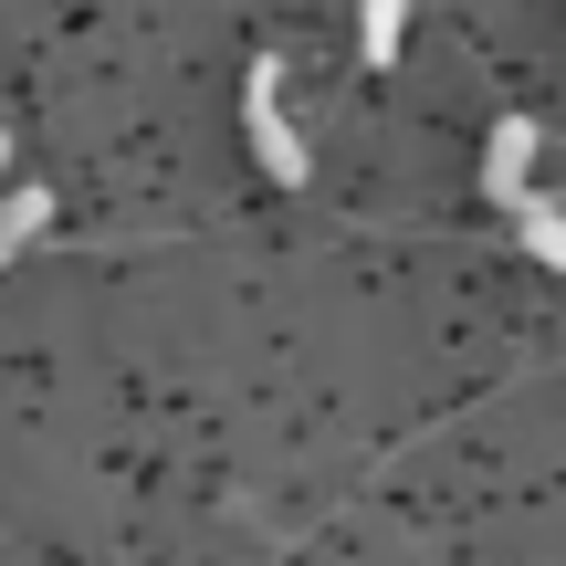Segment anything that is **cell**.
Returning a JSON list of instances; mask_svg holds the SVG:
<instances>
[{
  "instance_id": "1",
  "label": "cell",
  "mask_w": 566,
  "mask_h": 566,
  "mask_svg": "<svg viewBox=\"0 0 566 566\" xmlns=\"http://www.w3.org/2000/svg\"><path fill=\"white\" fill-rule=\"evenodd\" d=\"M242 116H252V158L273 168V189H304V147H294V126H283V63H273V53L252 63Z\"/></svg>"
},
{
  "instance_id": "2",
  "label": "cell",
  "mask_w": 566,
  "mask_h": 566,
  "mask_svg": "<svg viewBox=\"0 0 566 566\" xmlns=\"http://www.w3.org/2000/svg\"><path fill=\"white\" fill-rule=\"evenodd\" d=\"M535 158H546V137H535V116H504L493 126V147H483V200L493 210H514V200H535Z\"/></svg>"
},
{
  "instance_id": "3",
  "label": "cell",
  "mask_w": 566,
  "mask_h": 566,
  "mask_svg": "<svg viewBox=\"0 0 566 566\" xmlns=\"http://www.w3.org/2000/svg\"><path fill=\"white\" fill-rule=\"evenodd\" d=\"M504 221L525 231V252H535V263H546V273H566V210H556V200H514Z\"/></svg>"
},
{
  "instance_id": "4",
  "label": "cell",
  "mask_w": 566,
  "mask_h": 566,
  "mask_svg": "<svg viewBox=\"0 0 566 566\" xmlns=\"http://www.w3.org/2000/svg\"><path fill=\"white\" fill-rule=\"evenodd\" d=\"M42 221H53V189H32V179H21V189H0V263H11V252L32 242Z\"/></svg>"
},
{
  "instance_id": "5",
  "label": "cell",
  "mask_w": 566,
  "mask_h": 566,
  "mask_svg": "<svg viewBox=\"0 0 566 566\" xmlns=\"http://www.w3.org/2000/svg\"><path fill=\"white\" fill-rule=\"evenodd\" d=\"M399 32H409V0H367L357 11V53L367 63H399Z\"/></svg>"
},
{
  "instance_id": "6",
  "label": "cell",
  "mask_w": 566,
  "mask_h": 566,
  "mask_svg": "<svg viewBox=\"0 0 566 566\" xmlns=\"http://www.w3.org/2000/svg\"><path fill=\"white\" fill-rule=\"evenodd\" d=\"M0 168H11V137H0Z\"/></svg>"
}]
</instances>
